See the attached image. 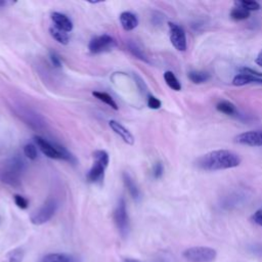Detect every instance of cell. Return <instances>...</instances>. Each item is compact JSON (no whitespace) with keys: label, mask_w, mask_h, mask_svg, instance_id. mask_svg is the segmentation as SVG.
Wrapping results in <instances>:
<instances>
[{"label":"cell","mask_w":262,"mask_h":262,"mask_svg":"<svg viewBox=\"0 0 262 262\" xmlns=\"http://www.w3.org/2000/svg\"><path fill=\"white\" fill-rule=\"evenodd\" d=\"M239 156L229 149H217L199 157L194 165L203 171H218L235 168L241 164Z\"/></svg>","instance_id":"1"},{"label":"cell","mask_w":262,"mask_h":262,"mask_svg":"<svg viewBox=\"0 0 262 262\" xmlns=\"http://www.w3.org/2000/svg\"><path fill=\"white\" fill-rule=\"evenodd\" d=\"M27 169V162L20 156H12L6 159L0 166V180L12 187L21 184L24 173Z\"/></svg>","instance_id":"2"},{"label":"cell","mask_w":262,"mask_h":262,"mask_svg":"<svg viewBox=\"0 0 262 262\" xmlns=\"http://www.w3.org/2000/svg\"><path fill=\"white\" fill-rule=\"evenodd\" d=\"M34 138H35V142H36L38 148L46 157H48L50 159H54V160H64L70 163L76 162L75 157L71 152H69V150L66 147H63L62 145H60L58 143H54V142L52 143L39 135H36Z\"/></svg>","instance_id":"3"},{"label":"cell","mask_w":262,"mask_h":262,"mask_svg":"<svg viewBox=\"0 0 262 262\" xmlns=\"http://www.w3.org/2000/svg\"><path fill=\"white\" fill-rule=\"evenodd\" d=\"M182 256L188 262H213L217 257V252L210 247L198 246L184 250Z\"/></svg>","instance_id":"4"},{"label":"cell","mask_w":262,"mask_h":262,"mask_svg":"<svg viewBox=\"0 0 262 262\" xmlns=\"http://www.w3.org/2000/svg\"><path fill=\"white\" fill-rule=\"evenodd\" d=\"M57 208L58 202L54 198H49L37 211H35L31 215L30 220L35 225L44 224L54 216V214L57 211Z\"/></svg>","instance_id":"5"},{"label":"cell","mask_w":262,"mask_h":262,"mask_svg":"<svg viewBox=\"0 0 262 262\" xmlns=\"http://www.w3.org/2000/svg\"><path fill=\"white\" fill-rule=\"evenodd\" d=\"M14 113L26 125L30 126L34 130H43L46 126L44 118L31 108L16 106L14 108Z\"/></svg>","instance_id":"6"},{"label":"cell","mask_w":262,"mask_h":262,"mask_svg":"<svg viewBox=\"0 0 262 262\" xmlns=\"http://www.w3.org/2000/svg\"><path fill=\"white\" fill-rule=\"evenodd\" d=\"M114 221L120 234L125 237L129 232V217L126 207V202L121 198L114 210Z\"/></svg>","instance_id":"7"},{"label":"cell","mask_w":262,"mask_h":262,"mask_svg":"<svg viewBox=\"0 0 262 262\" xmlns=\"http://www.w3.org/2000/svg\"><path fill=\"white\" fill-rule=\"evenodd\" d=\"M116 47V40L106 34L92 38L88 44V49L92 54L106 52Z\"/></svg>","instance_id":"8"},{"label":"cell","mask_w":262,"mask_h":262,"mask_svg":"<svg viewBox=\"0 0 262 262\" xmlns=\"http://www.w3.org/2000/svg\"><path fill=\"white\" fill-rule=\"evenodd\" d=\"M170 41L178 51L186 50V36L184 30L177 24L169 23Z\"/></svg>","instance_id":"9"},{"label":"cell","mask_w":262,"mask_h":262,"mask_svg":"<svg viewBox=\"0 0 262 262\" xmlns=\"http://www.w3.org/2000/svg\"><path fill=\"white\" fill-rule=\"evenodd\" d=\"M234 141L248 146H262V130L243 132L235 136Z\"/></svg>","instance_id":"10"},{"label":"cell","mask_w":262,"mask_h":262,"mask_svg":"<svg viewBox=\"0 0 262 262\" xmlns=\"http://www.w3.org/2000/svg\"><path fill=\"white\" fill-rule=\"evenodd\" d=\"M39 262H80V259L69 253H49L43 256Z\"/></svg>","instance_id":"11"},{"label":"cell","mask_w":262,"mask_h":262,"mask_svg":"<svg viewBox=\"0 0 262 262\" xmlns=\"http://www.w3.org/2000/svg\"><path fill=\"white\" fill-rule=\"evenodd\" d=\"M108 125L111 127V129L117 134L119 135L127 144L132 145L134 143V137L133 135L130 133V131L128 129H126L122 124H120L119 122L115 121V120H111L108 122Z\"/></svg>","instance_id":"12"},{"label":"cell","mask_w":262,"mask_h":262,"mask_svg":"<svg viewBox=\"0 0 262 262\" xmlns=\"http://www.w3.org/2000/svg\"><path fill=\"white\" fill-rule=\"evenodd\" d=\"M51 19L54 24V27L60 29L61 31H64L67 33L71 32L73 30V23L72 20L63 13L60 12H53L51 14Z\"/></svg>","instance_id":"13"},{"label":"cell","mask_w":262,"mask_h":262,"mask_svg":"<svg viewBox=\"0 0 262 262\" xmlns=\"http://www.w3.org/2000/svg\"><path fill=\"white\" fill-rule=\"evenodd\" d=\"M107 166L104 164L98 163V162H93V166L87 173V180L91 183H97L100 182L103 179L104 176V170Z\"/></svg>","instance_id":"14"},{"label":"cell","mask_w":262,"mask_h":262,"mask_svg":"<svg viewBox=\"0 0 262 262\" xmlns=\"http://www.w3.org/2000/svg\"><path fill=\"white\" fill-rule=\"evenodd\" d=\"M251 83H256L262 85V77L258 76H253L250 74H244V73H238L234 76L232 80V84L234 86H244L247 84Z\"/></svg>","instance_id":"15"},{"label":"cell","mask_w":262,"mask_h":262,"mask_svg":"<svg viewBox=\"0 0 262 262\" xmlns=\"http://www.w3.org/2000/svg\"><path fill=\"white\" fill-rule=\"evenodd\" d=\"M120 23L125 31H132L137 27L138 18L130 11H123L120 14Z\"/></svg>","instance_id":"16"},{"label":"cell","mask_w":262,"mask_h":262,"mask_svg":"<svg viewBox=\"0 0 262 262\" xmlns=\"http://www.w3.org/2000/svg\"><path fill=\"white\" fill-rule=\"evenodd\" d=\"M122 177H123L124 184H125V186L127 187V189H128L130 195L132 196V199H133L134 201H139V200H140V191H139V188H138V186L136 185L134 179H133V178L130 176V174L127 173V172H124L123 175H122Z\"/></svg>","instance_id":"17"},{"label":"cell","mask_w":262,"mask_h":262,"mask_svg":"<svg viewBox=\"0 0 262 262\" xmlns=\"http://www.w3.org/2000/svg\"><path fill=\"white\" fill-rule=\"evenodd\" d=\"M216 108L217 111H219L220 113H223L227 116H235L237 114V110L235 107V105L228 101V100H221L216 104Z\"/></svg>","instance_id":"18"},{"label":"cell","mask_w":262,"mask_h":262,"mask_svg":"<svg viewBox=\"0 0 262 262\" xmlns=\"http://www.w3.org/2000/svg\"><path fill=\"white\" fill-rule=\"evenodd\" d=\"M49 33H50L51 37H52L55 41H57L58 43H60V44L66 45V44H68L69 41H70V37H69L68 33L64 32V31H61L60 29H58V28H56V27H54V26L49 29Z\"/></svg>","instance_id":"19"},{"label":"cell","mask_w":262,"mask_h":262,"mask_svg":"<svg viewBox=\"0 0 262 262\" xmlns=\"http://www.w3.org/2000/svg\"><path fill=\"white\" fill-rule=\"evenodd\" d=\"M188 79L194 84H202L210 79V74L203 71H190L188 74Z\"/></svg>","instance_id":"20"},{"label":"cell","mask_w":262,"mask_h":262,"mask_svg":"<svg viewBox=\"0 0 262 262\" xmlns=\"http://www.w3.org/2000/svg\"><path fill=\"white\" fill-rule=\"evenodd\" d=\"M127 47H128V50L130 51V53L133 56H135L136 58H138V59H140V60H142L144 62H147V63L149 62V60H148L147 56L145 55V53L143 52V50L135 42H132V41L128 42Z\"/></svg>","instance_id":"21"},{"label":"cell","mask_w":262,"mask_h":262,"mask_svg":"<svg viewBox=\"0 0 262 262\" xmlns=\"http://www.w3.org/2000/svg\"><path fill=\"white\" fill-rule=\"evenodd\" d=\"M92 95H93L95 98H97L98 100H100V101L104 102L105 104L110 105V106H111L112 108H114L115 111H117V110L119 108L117 102L114 100V98H113L110 94H107V93H105V92H101V91H93V92H92Z\"/></svg>","instance_id":"22"},{"label":"cell","mask_w":262,"mask_h":262,"mask_svg":"<svg viewBox=\"0 0 262 262\" xmlns=\"http://www.w3.org/2000/svg\"><path fill=\"white\" fill-rule=\"evenodd\" d=\"M25 251L21 248H16L8 252L2 262H23Z\"/></svg>","instance_id":"23"},{"label":"cell","mask_w":262,"mask_h":262,"mask_svg":"<svg viewBox=\"0 0 262 262\" xmlns=\"http://www.w3.org/2000/svg\"><path fill=\"white\" fill-rule=\"evenodd\" d=\"M164 79H165L167 85H168L172 90H175V91L181 90V84H180V82L178 81V79L176 78V76H175L171 71L165 72V74H164Z\"/></svg>","instance_id":"24"},{"label":"cell","mask_w":262,"mask_h":262,"mask_svg":"<svg viewBox=\"0 0 262 262\" xmlns=\"http://www.w3.org/2000/svg\"><path fill=\"white\" fill-rule=\"evenodd\" d=\"M229 15L234 20H245L250 17V11L235 5V7L231 9Z\"/></svg>","instance_id":"25"},{"label":"cell","mask_w":262,"mask_h":262,"mask_svg":"<svg viewBox=\"0 0 262 262\" xmlns=\"http://www.w3.org/2000/svg\"><path fill=\"white\" fill-rule=\"evenodd\" d=\"M234 4L236 6H239L248 11H256L259 10L261 8L260 4L256 1H252V0H241V1H235Z\"/></svg>","instance_id":"26"},{"label":"cell","mask_w":262,"mask_h":262,"mask_svg":"<svg viewBox=\"0 0 262 262\" xmlns=\"http://www.w3.org/2000/svg\"><path fill=\"white\" fill-rule=\"evenodd\" d=\"M24 155L30 160H36L38 157V151H37L36 145L33 143H27L24 146Z\"/></svg>","instance_id":"27"},{"label":"cell","mask_w":262,"mask_h":262,"mask_svg":"<svg viewBox=\"0 0 262 262\" xmlns=\"http://www.w3.org/2000/svg\"><path fill=\"white\" fill-rule=\"evenodd\" d=\"M93 160L95 162H99L101 164H104L105 166L108 165V155L105 150L98 149L93 152Z\"/></svg>","instance_id":"28"},{"label":"cell","mask_w":262,"mask_h":262,"mask_svg":"<svg viewBox=\"0 0 262 262\" xmlns=\"http://www.w3.org/2000/svg\"><path fill=\"white\" fill-rule=\"evenodd\" d=\"M13 200H14L15 205H16L19 209L25 210V209H27V208L29 207V201H28L25 196H23V195H20V194H14Z\"/></svg>","instance_id":"29"},{"label":"cell","mask_w":262,"mask_h":262,"mask_svg":"<svg viewBox=\"0 0 262 262\" xmlns=\"http://www.w3.org/2000/svg\"><path fill=\"white\" fill-rule=\"evenodd\" d=\"M164 173V166L161 162H157L152 167V176L155 179H160Z\"/></svg>","instance_id":"30"},{"label":"cell","mask_w":262,"mask_h":262,"mask_svg":"<svg viewBox=\"0 0 262 262\" xmlns=\"http://www.w3.org/2000/svg\"><path fill=\"white\" fill-rule=\"evenodd\" d=\"M162 105V102L160 99L155 97L154 95H148L147 97V106L151 110H158Z\"/></svg>","instance_id":"31"},{"label":"cell","mask_w":262,"mask_h":262,"mask_svg":"<svg viewBox=\"0 0 262 262\" xmlns=\"http://www.w3.org/2000/svg\"><path fill=\"white\" fill-rule=\"evenodd\" d=\"M49 57H50V61L51 63L55 67V68H60L61 67V60H60V57L59 55L54 52V51H51L50 54H49Z\"/></svg>","instance_id":"32"},{"label":"cell","mask_w":262,"mask_h":262,"mask_svg":"<svg viewBox=\"0 0 262 262\" xmlns=\"http://www.w3.org/2000/svg\"><path fill=\"white\" fill-rule=\"evenodd\" d=\"M252 221L256 223L259 226H262V209L257 210L253 215H252Z\"/></svg>","instance_id":"33"},{"label":"cell","mask_w":262,"mask_h":262,"mask_svg":"<svg viewBox=\"0 0 262 262\" xmlns=\"http://www.w3.org/2000/svg\"><path fill=\"white\" fill-rule=\"evenodd\" d=\"M238 73H244V74H250V75H253V76H258V77H262V73L256 71V70H253V69H250V68H241L238 69Z\"/></svg>","instance_id":"34"},{"label":"cell","mask_w":262,"mask_h":262,"mask_svg":"<svg viewBox=\"0 0 262 262\" xmlns=\"http://www.w3.org/2000/svg\"><path fill=\"white\" fill-rule=\"evenodd\" d=\"M134 78H135V80H136V83H137V85H138L140 91L143 92V93L146 92V86H145L144 82L142 81V79H141L139 76H137V75H134Z\"/></svg>","instance_id":"35"},{"label":"cell","mask_w":262,"mask_h":262,"mask_svg":"<svg viewBox=\"0 0 262 262\" xmlns=\"http://www.w3.org/2000/svg\"><path fill=\"white\" fill-rule=\"evenodd\" d=\"M252 252H253L255 255L262 257V246H261V245L254 246V247L252 248Z\"/></svg>","instance_id":"36"},{"label":"cell","mask_w":262,"mask_h":262,"mask_svg":"<svg viewBox=\"0 0 262 262\" xmlns=\"http://www.w3.org/2000/svg\"><path fill=\"white\" fill-rule=\"evenodd\" d=\"M255 62H256L258 66L262 67V50L258 53V55H257V57H256V59H255Z\"/></svg>","instance_id":"37"},{"label":"cell","mask_w":262,"mask_h":262,"mask_svg":"<svg viewBox=\"0 0 262 262\" xmlns=\"http://www.w3.org/2000/svg\"><path fill=\"white\" fill-rule=\"evenodd\" d=\"M14 2H12V1H7V0H1L0 1V7H5V6H7V5H11V4H13Z\"/></svg>","instance_id":"38"},{"label":"cell","mask_w":262,"mask_h":262,"mask_svg":"<svg viewBox=\"0 0 262 262\" xmlns=\"http://www.w3.org/2000/svg\"><path fill=\"white\" fill-rule=\"evenodd\" d=\"M123 262H141V261H139L137 259H134V258H125L123 260Z\"/></svg>","instance_id":"39"}]
</instances>
